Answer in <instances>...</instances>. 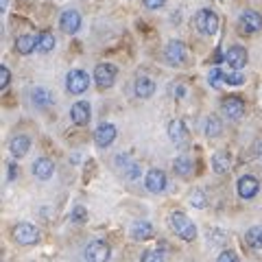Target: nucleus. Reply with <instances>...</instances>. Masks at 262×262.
Segmentation results:
<instances>
[{"label":"nucleus","instance_id":"14","mask_svg":"<svg viewBox=\"0 0 262 262\" xmlns=\"http://www.w3.org/2000/svg\"><path fill=\"white\" fill-rule=\"evenodd\" d=\"M144 184H146V188H149V192L158 194L166 188V175H164V170H160V168H151L149 173H146Z\"/></svg>","mask_w":262,"mask_h":262},{"label":"nucleus","instance_id":"2","mask_svg":"<svg viewBox=\"0 0 262 262\" xmlns=\"http://www.w3.org/2000/svg\"><path fill=\"white\" fill-rule=\"evenodd\" d=\"M194 27L199 29L203 35H214L219 31V15L210 9H201L194 15Z\"/></svg>","mask_w":262,"mask_h":262},{"label":"nucleus","instance_id":"31","mask_svg":"<svg viewBox=\"0 0 262 262\" xmlns=\"http://www.w3.org/2000/svg\"><path fill=\"white\" fill-rule=\"evenodd\" d=\"M9 81H11V72L7 70V66H0V90L9 85Z\"/></svg>","mask_w":262,"mask_h":262},{"label":"nucleus","instance_id":"30","mask_svg":"<svg viewBox=\"0 0 262 262\" xmlns=\"http://www.w3.org/2000/svg\"><path fill=\"white\" fill-rule=\"evenodd\" d=\"M190 203H192L194 208H206V196H203L201 190H194V192L190 194Z\"/></svg>","mask_w":262,"mask_h":262},{"label":"nucleus","instance_id":"7","mask_svg":"<svg viewBox=\"0 0 262 262\" xmlns=\"http://www.w3.org/2000/svg\"><path fill=\"white\" fill-rule=\"evenodd\" d=\"M221 110H223V114H225L227 118L241 120L243 114H245V103L241 101L238 96H225L223 103H221Z\"/></svg>","mask_w":262,"mask_h":262},{"label":"nucleus","instance_id":"8","mask_svg":"<svg viewBox=\"0 0 262 262\" xmlns=\"http://www.w3.org/2000/svg\"><path fill=\"white\" fill-rule=\"evenodd\" d=\"M186 59H188L186 44L184 42H177V39L168 42V46H166V61L173 63V66H184Z\"/></svg>","mask_w":262,"mask_h":262},{"label":"nucleus","instance_id":"34","mask_svg":"<svg viewBox=\"0 0 262 262\" xmlns=\"http://www.w3.org/2000/svg\"><path fill=\"white\" fill-rule=\"evenodd\" d=\"M216 262H238V256H236L234 251H223Z\"/></svg>","mask_w":262,"mask_h":262},{"label":"nucleus","instance_id":"25","mask_svg":"<svg viewBox=\"0 0 262 262\" xmlns=\"http://www.w3.org/2000/svg\"><path fill=\"white\" fill-rule=\"evenodd\" d=\"M55 48V35L51 31H42L37 35V51L39 53H51Z\"/></svg>","mask_w":262,"mask_h":262},{"label":"nucleus","instance_id":"22","mask_svg":"<svg viewBox=\"0 0 262 262\" xmlns=\"http://www.w3.org/2000/svg\"><path fill=\"white\" fill-rule=\"evenodd\" d=\"M15 48H18L20 55H31L37 48V39L33 35H20L15 39Z\"/></svg>","mask_w":262,"mask_h":262},{"label":"nucleus","instance_id":"5","mask_svg":"<svg viewBox=\"0 0 262 262\" xmlns=\"http://www.w3.org/2000/svg\"><path fill=\"white\" fill-rule=\"evenodd\" d=\"M110 256H112V249H110V245H107V243H103V241L90 243V245H88V249H85V258H88V262H107Z\"/></svg>","mask_w":262,"mask_h":262},{"label":"nucleus","instance_id":"16","mask_svg":"<svg viewBox=\"0 0 262 262\" xmlns=\"http://www.w3.org/2000/svg\"><path fill=\"white\" fill-rule=\"evenodd\" d=\"M59 27H61L63 33H68V35H75V33L81 29V15L77 11H72V9L63 11L61 13V20H59Z\"/></svg>","mask_w":262,"mask_h":262},{"label":"nucleus","instance_id":"11","mask_svg":"<svg viewBox=\"0 0 262 262\" xmlns=\"http://www.w3.org/2000/svg\"><path fill=\"white\" fill-rule=\"evenodd\" d=\"M168 138L175 146H186L188 144V129H186V122L175 118L173 122L168 125Z\"/></svg>","mask_w":262,"mask_h":262},{"label":"nucleus","instance_id":"24","mask_svg":"<svg viewBox=\"0 0 262 262\" xmlns=\"http://www.w3.org/2000/svg\"><path fill=\"white\" fill-rule=\"evenodd\" d=\"M153 92H155V83L149 77H140L136 81V96L149 98V96H153Z\"/></svg>","mask_w":262,"mask_h":262},{"label":"nucleus","instance_id":"4","mask_svg":"<svg viewBox=\"0 0 262 262\" xmlns=\"http://www.w3.org/2000/svg\"><path fill=\"white\" fill-rule=\"evenodd\" d=\"M13 241L20 245H35L39 241V232L35 225L31 223H20L13 227Z\"/></svg>","mask_w":262,"mask_h":262},{"label":"nucleus","instance_id":"28","mask_svg":"<svg viewBox=\"0 0 262 262\" xmlns=\"http://www.w3.org/2000/svg\"><path fill=\"white\" fill-rule=\"evenodd\" d=\"M223 81H225V83H229V85H241L245 81V77H243L241 70H232V72H227Z\"/></svg>","mask_w":262,"mask_h":262},{"label":"nucleus","instance_id":"20","mask_svg":"<svg viewBox=\"0 0 262 262\" xmlns=\"http://www.w3.org/2000/svg\"><path fill=\"white\" fill-rule=\"evenodd\" d=\"M31 96H33V105L39 107V110H46V107H51L53 105V94L48 92V90H44V88H35Z\"/></svg>","mask_w":262,"mask_h":262},{"label":"nucleus","instance_id":"32","mask_svg":"<svg viewBox=\"0 0 262 262\" xmlns=\"http://www.w3.org/2000/svg\"><path fill=\"white\" fill-rule=\"evenodd\" d=\"M210 85H221V79H225V75H223V72H221V68H212V72H210Z\"/></svg>","mask_w":262,"mask_h":262},{"label":"nucleus","instance_id":"33","mask_svg":"<svg viewBox=\"0 0 262 262\" xmlns=\"http://www.w3.org/2000/svg\"><path fill=\"white\" fill-rule=\"evenodd\" d=\"M142 262H162V253L160 251H146L142 256Z\"/></svg>","mask_w":262,"mask_h":262},{"label":"nucleus","instance_id":"13","mask_svg":"<svg viewBox=\"0 0 262 262\" xmlns=\"http://www.w3.org/2000/svg\"><path fill=\"white\" fill-rule=\"evenodd\" d=\"M90 114H92V110H90V103L88 101H77L75 105L70 107V118L75 125L83 127L90 122Z\"/></svg>","mask_w":262,"mask_h":262},{"label":"nucleus","instance_id":"36","mask_svg":"<svg viewBox=\"0 0 262 262\" xmlns=\"http://www.w3.org/2000/svg\"><path fill=\"white\" fill-rule=\"evenodd\" d=\"M9 179H15V164H9Z\"/></svg>","mask_w":262,"mask_h":262},{"label":"nucleus","instance_id":"21","mask_svg":"<svg viewBox=\"0 0 262 262\" xmlns=\"http://www.w3.org/2000/svg\"><path fill=\"white\" fill-rule=\"evenodd\" d=\"M131 236H134L136 241H149L153 236V225L149 221H138V223L131 227Z\"/></svg>","mask_w":262,"mask_h":262},{"label":"nucleus","instance_id":"9","mask_svg":"<svg viewBox=\"0 0 262 262\" xmlns=\"http://www.w3.org/2000/svg\"><path fill=\"white\" fill-rule=\"evenodd\" d=\"M223 59L227 66H232L234 70H243L245 66H247V51H245L243 46H229Z\"/></svg>","mask_w":262,"mask_h":262},{"label":"nucleus","instance_id":"23","mask_svg":"<svg viewBox=\"0 0 262 262\" xmlns=\"http://www.w3.org/2000/svg\"><path fill=\"white\" fill-rule=\"evenodd\" d=\"M245 243H247L251 249H262V225L249 227L247 234H245Z\"/></svg>","mask_w":262,"mask_h":262},{"label":"nucleus","instance_id":"26","mask_svg":"<svg viewBox=\"0 0 262 262\" xmlns=\"http://www.w3.org/2000/svg\"><path fill=\"white\" fill-rule=\"evenodd\" d=\"M173 168H175V173L177 175H182V177H188L192 173V162L186 158V155H182V158H177L173 162Z\"/></svg>","mask_w":262,"mask_h":262},{"label":"nucleus","instance_id":"35","mask_svg":"<svg viewBox=\"0 0 262 262\" xmlns=\"http://www.w3.org/2000/svg\"><path fill=\"white\" fill-rule=\"evenodd\" d=\"M164 3H166V0H144V5L149 7V9H160Z\"/></svg>","mask_w":262,"mask_h":262},{"label":"nucleus","instance_id":"19","mask_svg":"<svg viewBox=\"0 0 262 262\" xmlns=\"http://www.w3.org/2000/svg\"><path fill=\"white\" fill-rule=\"evenodd\" d=\"M53 162L51 160H46V158H39L33 162V175H35L37 179H51L53 177Z\"/></svg>","mask_w":262,"mask_h":262},{"label":"nucleus","instance_id":"3","mask_svg":"<svg viewBox=\"0 0 262 262\" xmlns=\"http://www.w3.org/2000/svg\"><path fill=\"white\" fill-rule=\"evenodd\" d=\"M66 88H68L70 94H83L90 88V77L83 70H70L66 75Z\"/></svg>","mask_w":262,"mask_h":262},{"label":"nucleus","instance_id":"10","mask_svg":"<svg viewBox=\"0 0 262 262\" xmlns=\"http://www.w3.org/2000/svg\"><path fill=\"white\" fill-rule=\"evenodd\" d=\"M238 29L241 33H256L262 29V15L258 11H245L238 18Z\"/></svg>","mask_w":262,"mask_h":262},{"label":"nucleus","instance_id":"17","mask_svg":"<svg viewBox=\"0 0 262 262\" xmlns=\"http://www.w3.org/2000/svg\"><path fill=\"white\" fill-rule=\"evenodd\" d=\"M29 149H31V138L24 136V134L15 136L13 140L9 142V151H11L13 158H24V155L29 153Z\"/></svg>","mask_w":262,"mask_h":262},{"label":"nucleus","instance_id":"12","mask_svg":"<svg viewBox=\"0 0 262 262\" xmlns=\"http://www.w3.org/2000/svg\"><path fill=\"white\" fill-rule=\"evenodd\" d=\"M114 140H116V127L112 125V122H103V125H98L96 131H94V142L98 146H110Z\"/></svg>","mask_w":262,"mask_h":262},{"label":"nucleus","instance_id":"29","mask_svg":"<svg viewBox=\"0 0 262 262\" xmlns=\"http://www.w3.org/2000/svg\"><path fill=\"white\" fill-rule=\"evenodd\" d=\"M85 219H88V210H85L83 206H77L75 210H72V214H70L72 223H83Z\"/></svg>","mask_w":262,"mask_h":262},{"label":"nucleus","instance_id":"6","mask_svg":"<svg viewBox=\"0 0 262 262\" xmlns=\"http://www.w3.org/2000/svg\"><path fill=\"white\" fill-rule=\"evenodd\" d=\"M116 75H118V70L112 63H98L94 68V81L101 88H110L116 81Z\"/></svg>","mask_w":262,"mask_h":262},{"label":"nucleus","instance_id":"1","mask_svg":"<svg viewBox=\"0 0 262 262\" xmlns=\"http://www.w3.org/2000/svg\"><path fill=\"white\" fill-rule=\"evenodd\" d=\"M168 225L170 229L179 236V238H184V241H194V236H196V227L190 219H188L184 212H173V214L168 216Z\"/></svg>","mask_w":262,"mask_h":262},{"label":"nucleus","instance_id":"27","mask_svg":"<svg viewBox=\"0 0 262 262\" xmlns=\"http://www.w3.org/2000/svg\"><path fill=\"white\" fill-rule=\"evenodd\" d=\"M221 131H223V125H221V118L216 116H210L206 122V136L208 138H219Z\"/></svg>","mask_w":262,"mask_h":262},{"label":"nucleus","instance_id":"18","mask_svg":"<svg viewBox=\"0 0 262 262\" xmlns=\"http://www.w3.org/2000/svg\"><path fill=\"white\" fill-rule=\"evenodd\" d=\"M229 166H232V155H229L227 151H216L214 155H212V168H214V173L223 175L229 170Z\"/></svg>","mask_w":262,"mask_h":262},{"label":"nucleus","instance_id":"15","mask_svg":"<svg viewBox=\"0 0 262 262\" xmlns=\"http://www.w3.org/2000/svg\"><path fill=\"white\" fill-rule=\"evenodd\" d=\"M258 190H260V184L253 175H243L238 179V194L243 199H253L258 194Z\"/></svg>","mask_w":262,"mask_h":262}]
</instances>
